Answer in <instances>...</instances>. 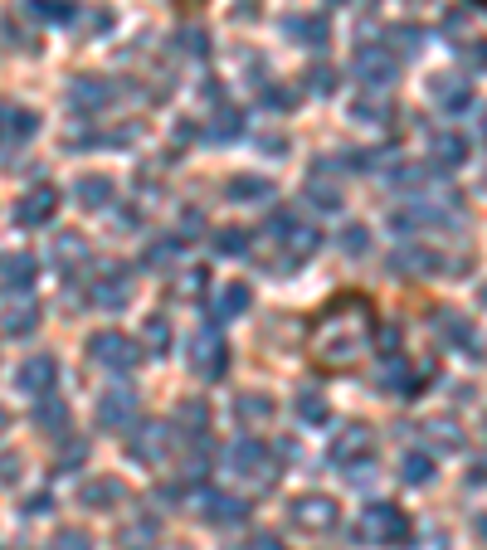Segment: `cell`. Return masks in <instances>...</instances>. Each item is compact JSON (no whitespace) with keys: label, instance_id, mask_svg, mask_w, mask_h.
Wrapping results in <instances>:
<instances>
[{"label":"cell","instance_id":"19","mask_svg":"<svg viewBox=\"0 0 487 550\" xmlns=\"http://www.w3.org/2000/svg\"><path fill=\"white\" fill-rule=\"evenodd\" d=\"M39 127V117L30 108H0V147H15V142H30Z\"/></svg>","mask_w":487,"mask_h":550},{"label":"cell","instance_id":"25","mask_svg":"<svg viewBox=\"0 0 487 550\" xmlns=\"http://www.w3.org/2000/svg\"><path fill=\"white\" fill-rule=\"evenodd\" d=\"M25 10L35 15L39 25H69L78 15V0H25Z\"/></svg>","mask_w":487,"mask_h":550},{"label":"cell","instance_id":"27","mask_svg":"<svg viewBox=\"0 0 487 550\" xmlns=\"http://www.w3.org/2000/svg\"><path fill=\"white\" fill-rule=\"evenodd\" d=\"M429 156H434L439 166H458V161H468V142H463L458 132H434V137H429Z\"/></svg>","mask_w":487,"mask_h":550},{"label":"cell","instance_id":"20","mask_svg":"<svg viewBox=\"0 0 487 550\" xmlns=\"http://www.w3.org/2000/svg\"><path fill=\"white\" fill-rule=\"evenodd\" d=\"M108 98H113V88H108L103 78H74V88H69V103H74L83 117H93L98 108H108Z\"/></svg>","mask_w":487,"mask_h":550},{"label":"cell","instance_id":"32","mask_svg":"<svg viewBox=\"0 0 487 550\" xmlns=\"http://www.w3.org/2000/svg\"><path fill=\"white\" fill-rule=\"evenodd\" d=\"M400 477H405L410 487H424V482H434V458H429V453H405V463H400Z\"/></svg>","mask_w":487,"mask_h":550},{"label":"cell","instance_id":"46","mask_svg":"<svg viewBox=\"0 0 487 550\" xmlns=\"http://www.w3.org/2000/svg\"><path fill=\"white\" fill-rule=\"evenodd\" d=\"M20 477V453H5L0 458V482H15Z\"/></svg>","mask_w":487,"mask_h":550},{"label":"cell","instance_id":"4","mask_svg":"<svg viewBox=\"0 0 487 550\" xmlns=\"http://www.w3.org/2000/svg\"><path fill=\"white\" fill-rule=\"evenodd\" d=\"M268 234H273V244L283 249V263H302V258L317 254V244H322V234H317L312 224H302L293 210H278V215L268 220Z\"/></svg>","mask_w":487,"mask_h":550},{"label":"cell","instance_id":"49","mask_svg":"<svg viewBox=\"0 0 487 550\" xmlns=\"http://www.w3.org/2000/svg\"><path fill=\"white\" fill-rule=\"evenodd\" d=\"M478 536H483V541H487V516H478Z\"/></svg>","mask_w":487,"mask_h":550},{"label":"cell","instance_id":"28","mask_svg":"<svg viewBox=\"0 0 487 550\" xmlns=\"http://www.w3.org/2000/svg\"><path fill=\"white\" fill-rule=\"evenodd\" d=\"M200 512L210 516V521H239L249 507L239 497H225V492H200Z\"/></svg>","mask_w":487,"mask_h":550},{"label":"cell","instance_id":"42","mask_svg":"<svg viewBox=\"0 0 487 550\" xmlns=\"http://www.w3.org/2000/svg\"><path fill=\"white\" fill-rule=\"evenodd\" d=\"M147 341L156 346V351H166V341H171V327H166L161 317H151V322H147Z\"/></svg>","mask_w":487,"mask_h":550},{"label":"cell","instance_id":"18","mask_svg":"<svg viewBox=\"0 0 487 550\" xmlns=\"http://www.w3.org/2000/svg\"><path fill=\"white\" fill-rule=\"evenodd\" d=\"M39 327V307L30 297H15L0 307V336H30Z\"/></svg>","mask_w":487,"mask_h":550},{"label":"cell","instance_id":"9","mask_svg":"<svg viewBox=\"0 0 487 550\" xmlns=\"http://www.w3.org/2000/svg\"><path fill=\"white\" fill-rule=\"evenodd\" d=\"M88 351H93L98 366H108V370H137V361H142L137 341L122 336V331H98V336H88Z\"/></svg>","mask_w":487,"mask_h":550},{"label":"cell","instance_id":"53","mask_svg":"<svg viewBox=\"0 0 487 550\" xmlns=\"http://www.w3.org/2000/svg\"><path fill=\"white\" fill-rule=\"evenodd\" d=\"M410 5H424V0H410Z\"/></svg>","mask_w":487,"mask_h":550},{"label":"cell","instance_id":"23","mask_svg":"<svg viewBox=\"0 0 487 550\" xmlns=\"http://www.w3.org/2000/svg\"><path fill=\"white\" fill-rule=\"evenodd\" d=\"M39 263L30 254H0V283L5 288H15V293H25L30 283H35Z\"/></svg>","mask_w":487,"mask_h":550},{"label":"cell","instance_id":"52","mask_svg":"<svg viewBox=\"0 0 487 550\" xmlns=\"http://www.w3.org/2000/svg\"><path fill=\"white\" fill-rule=\"evenodd\" d=\"M483 137H487V117H483Z\"/></svg>","mask_w":487,"mask_h":550},{"label":"cell","instance_id":"35","mask_svg":"<svg viewBox=\"0 0 487 550\" xmlns=\"http://www.w3.org/2000/svg\"><path fill=\"white\" fill-rule=\"evenodd\" d=\"M215 254L225 258L249 254V229H215Z\"/></svg>","mask_w":487,"mask_h":550},{"label":"cell","instance_id":"22","mask_svg":"<svg viewBox=\"0 0 487 550\" xmlns=\"http://www.w3.org/2000/svg\"><path fill=\"white\" fill-rule=\"evenodd\" d=\"M122 497H127V492H122V482H117V477H98V482L78 487V502H83V507H93V512H113Z\"/></svg>","mask_w":487,"mask_h":550},{"label":"cell","instance_id":"43","mask_svg":"<svg viewBox=\"0 0 487 550\" xmlns=\"http://www.w3.org/2000/svg\"><path fill=\"white\" fill-rule=\"evenodd\" d=\"M54 550H88V536H83V531H59V536H54Z\"/></svg>","mask_w":487,"mask_h":550},{"label":"cell","instance_id":"31","mask_svg":"<svg viewBox=\"0 0 487 550\" xmlns=\"http://www.w3.org/2000/svg\"><path fill=\"white\" fill-rule=\"evenodd\" d=\"M74 195L83 200V205H93V210H98V205H108V195H113V181H108V176H78V181H74Z\"/></svg>","mask_w":487,"mask_h":550},{"label":"cell","instance_id":"55","mask_svg":"<svg viewBox=\"0 0 487 550\" xmlns=\"http://www.w3.org/2000/svg\"><path fill=\"white\" fill-rule=\"evenodd\" d=\"M483 302H487V288H483Z\"/></svg>","mask_w":487,"mask_h":550},{"label":"cell","instance_id":"26","mask_svg":"<svg viewBox=\"0 0 487 550\" xmlns=\"http://www.w3.org/2000/svg\"><path fill=\"white\" fill-rule=\"evenodd\" d=\"M249 302H254L249 283H229V288H220V297H215V317H220V322L244 317V312H249Z\"/></svg>","mask_w":487,"mask_h":550},{"label":"cell","instance_id":"51","mask_svg":"<svg viewBox=\"0 0 487 550\" xmlns=\"http://www.w3.org/2000/svg\"><path fill=\"white\" fill-rule=\"evenodd\" d=\"M327 5H346V0H327Z\"/></svg>","mask_w":487,"mask_h":550},{"label":"cell","instance_id":"7","mask_svg":"<svg viewBox=\"0 0 487 550\" xmlns=\"http://www.w3.org/2000/svg\"><path fill=\"white\" fill-rule=\"evenodd\" d=\"M225 463L234 477H259V482H273V477H278L273 453H268V443H259V439H234L225 453Z\"/></svg>","mask_w":487,"mask_h":550},{"label":"cell","instance_id":"29","mask_svg":"<svg viewBox=\"0 0 487 550\" xmlns=\"http://www.w3.org/2000/svg\"><path fill=\"white\" fill-rule=\"evenodd\" d=\"M35 424L44 429V434H64V424H69V409L54 400V390H49V395H39V404H35Z\"/></svg>","mask_w":487,"mask_h":550},{"label":"cell","instance_id":"30","mask_svg":"<svg viewBox=\"0 0 487 550\" xmlns=\"http://www.w3.org/2000/svg\"><path fill=\"white\" fill-rule=\"evenodd\" d=\"M156 536H161V531H156V521L142 516V521H132V526L117 536V546H122V550H156Z\"/></svg>","mask_w":487,"mask_h":550},{"label":"cell","instance_id":"15","mask_svg":"<svg viewBox=\"0 0 487 550\" xmlns=\"http://www.w3.org/2000/svg\"><path fill=\"white\" fill-rule=\"evenodd\" d=\"M429 93H434V103L449 112V117L473 108V88H468V78H458V74H439L429 83Z\"/></svg>","mask_w":487,"mask_h":550},{"label":"cell","instance_id":"45","mask_svg":"<svg viewBox=\"0 0 487 550\" xmlns=\"http://www.w3.org/2000/svg\"><path fill=\"white\" fill-rule=\"evenodd\" d=\"M200 288H205V268H195V273H186V278H181V283H176V293H200Z\"/></svg>","mask_w":487,"mask_h":550},{"label":"cell","instance_id":"14","mask_svg":"<svg viewBox=\"0 0 487 550\" xmlns=\"http://www.w3.org/2000/svg\"><path fill=\"white\" fill-rule=\"evenodd\" d=\"M54 210H59V190H54V185H35V190L15 205V220L25 224V229H35V224L54 220Z\"/></svg>","mask_w":487,"mask_h":550},{"label":"cell","instance_id":"24","mask_svg":"<svg viewBox=\"0 0 487 550\" xmlns=\"http://www.w3.org/2000/svg\"><path fill=\"white\" fill-rule=\"evenodd\" d=\"M283 30H288V35H298V44H312V49H322V44H327V20H322V15H288V20H283Z\"/></svg>","mask_w":487,"mask_h":550},{"label":"cell","instance_id":"2","mask_svg":"<svg viewBox=\"0 0 487 550\" xmlns=\"http://www.w3.org/2000/svg\"><path fill=\"white\" fill-rule=\"evenodd\" d=\"M356 541L361 546H410V516L400 512V507H390V502H371L366 512L356 516Z\"/></svg>","mask_w":487,"mask_h":550},{"label":"cell","instance_id":"54","mask_svg":"<svg viewBox=\"0 0 487 550\" xmlns=\"http://www.w3.org/2000/svg\"><path fill=\"white\" fill-rule=\"evenodd\" d=\"M478 5H483V10H487V0H478Z\"/></svg>","mask_w":487,"mask_h":550},{"label":"cell","instance_id":"11","mask_svg":"<svg viewBox=\"0 0 487 550\" xmlns=\"http://www.w3.org/2000/svg\"><path fill=\"white\" fill-rule=\"evenodd\" d=\"M434 327H439V336L449 341L453 351H463V356L483 361V341H478V331H473V322H468L463 312H453V307H439V312H434Z\"/></svg>","mask_w":487,"mask_h":550},{"label":"cell","instance_id":"17","mask_svg":"<svg viewBox=\"0 0 487 550\" xmlns=\"http://www.w3.org/2000/svg\"><path fill=\"white\" fill-rule=\"evenodd\" d=\"M307 200H312L317 210H337V205H341V185H337L332 161H322V166H312V171H307Z\"/></svg>","mask_w":487,"mask_h":550},{"label":"cell","instance_id":"40","mask_svg":"<svg viewBox=\"0 0 487 550\" xmlns=\"http://www.w3.org/2000/svg\"><path fill=\"white\" fill-rule=\"evenodd\" d=\"M176 254H181V239H161V244H147V254L142 258H147L151 268H161V263H171Z\"/></svg>","mask_w":487,"mask_h":550},{"label":"cell","instance_id":"34","mask_svg":"<svg viewBox=\"0 0 487 550\" xmlns=\"http://www.w3.org/2000/svg\"><path fill=\"white\" fill-rule=\"evenodd\" d=\"M263 195H273V185L263 176H234L229 181V200H263Z\"/></svg>","mask_w":487,"mask_h":550},{"label":"cell","instance_id":"10","mask_svg":"<svg viewBox=\"0 0 487 550\" xmlns=\"http://www.w3.org/2000/svg\"><path fill=\"white\" fill-rule=\"evenodd\" d=\"M434 380V366H410L405 356H395L390 366L380 370V390L385 395H400V400H414V395H424V385Z\"/></svg>","mask_w":487,"mask_h":550},{"label":"cell","instance_id":"41","mask_svg":"<svg viewBox=\"0 0 487 550\" xmlns=\"http://www.w3.org/2000/svg\"><path fill=\"white\" fill-rule=\"evenodd\" d=\"M341 249H346V254H366V249H371V239H366V229H361V224H351V229H341Z\"/></svg>","mask_w":487,"mask_h":550},{"label":"cell","instance_id":"50","mask_svg":"<svg viewBox=\"0 0 487 550\" xmlns=\"http://www.w3.org/2000/svg\"><path fill=\"white\" fill-rule=\"evenodd\" d=\"M5 429H10V414H5V409H0V434H5Z\"/></svg>","mask_w":487,"mask_h":550},{"label":"cell","instance_id":"6","mask_svg":"<svg viewBox=\"0 0 487 550\" xmlns=\"http://www.w3.org/2000/svg\"><path fill=\"white\" fill-rule=\"evenodd\" d=\"M190 370H195L200 380H220L229 370V346L215 322H205V327L190 336Z\"/></svg>","mask_w":487,"mask_h":550},{"label":"cell","instance_id":"48","mask_svg":"<svg viewBox=\"0 0 487 550\" xmlns=\"http://www.w3.org/2000/svg\"><path fill=\"white\" fill-rule=\"evenodd\" d=\"M473 482H487V458L478 463V473H473Z\"/></svg>","mask_w":487,"mask_h":550},{"label":"cell","instance_id":"47","mask_svg":"<svg viewBox=\"0 0 487 550\" xmlns=\"http://www.w3.org/2000/svg\"><path fill=\"white\" fill-rule=\"evenodd\" d=\"M239 550H283V546H278L273 536H249V541H244Z\"/></svg>","mask_w":487,"mask_h":550},{"label":"cell","instance_id":"13","mask_svg":"<svg viewBox=\"0 0 487 550\" xmlns=\"http://www.w3.org/2000/svg\"><path fill=\"white\" fill-rule=\"evenodd\" d=\"M98 424L103 429H132L137 424V395L132 390H108L103 400H98Z\"/></svg>","mask_w":487,"mask_h":550},{"label":"cell","instance_id":"37","mask_svg":"<svg viewBox=\"0 0 487 550\" xmlns=\"http://www.w3.org/2000/svg\"><path fill=\"white\" fill-rule=\"evenodd\" d=\"M132 453H137V458H147V463H156V458L166 453V434H156V429H151V434H142V439H132Z\"/></svg>","mask_w":487,"mask_h":550},{"label":"cell","instance_id":"44","mask_svg":"<svg viewBox=\"0 0 487 550\" xmlns=\"http://www.w3.org/2000/svg\"><path fill=\"white\" fill-rule=\"evenodd\" d=\"M83 453H88L83 443H69V448L59 453V473H74V463H83Z\"/></svg>","mask_w":487,"mask_h":550},{"label":"cell","instance_id":"16","mask_svg":"<svg viewBox=\"0 0 487 550\" xmlns=\"http://www.w3.org/2000/svg\"><path fill=\"white\" fill-rule=\"evenodd\" d=\"M15 380H20V390H25V395H49V390H54V380H59V361H54V356H30V361H25V366H20V375H15Z\"/></svg>","mask_w":487,"mask_h":550},{"label":"cell","instance_id":"36","mask_svg":"<svg viewBox=\"0 0 487 550\" xmlns=\"http://www.w3.org/2000/svg\"><path fill=\"white\" fill-rule=\"evenodd\" d=\"M239 132H244V117H239V112H220V117L205 127L210 142H229V137H239Z\"/></svg>","mask_w":487,"mask_h":550},{"label":"cell","instance_id":"3","mask_svg":"<svg viewBox=\"0 0 487 550\" xmlns=\"http://www.w3.org/2000/svg\"><path fill=\"white\" fill-rule=\"evenodd\" d=\"M327 458H332V468L337 473H366L375 463V434L366 429V424H346L337 439H332V448H327Z\"/></svg>","mask_w":487,"mask_h":550},{"label":"cell","instance_id":"1","mask_svg":"<svg viewBox=\"0 0 487 550\" xmlns=\"http://www.w3.org/2000/svg\"><path fill=\"white\" fill-rule=\"evenodd\" d=\"M375 307L366 293H337L322 302V312L307 327V361L322 375H346L361 366L375 336Z\"/></svg>","mask_w":487,"mask_h":550},{"label":"cell","instance_id":"12","mask_svg":"<svg viewBox=\"0 0 487 550\" xmlns=\"http://www.w3.org/2000/svg\"><path fill=\"white\" fill-rule=\"evenodd\" d=\"M390 263H395L400 273H410V278H439V273L458 268V263H449V258L439 254V249H429V244H405Z\"/></svg>","mask_w":487,"mask_h":550},{"label":"cell","instance_id":"33","mask_svg":"<svg viewBox=\"0 0 487 550\" xmlns=\"http://www.w3.org/2000/svg\"><path fill=\"white\" fill-rule=\"evenodd\" d=\"M385 44H395L400 59H414V54L424 49V30H414V25H395V30L385 35Z\"/></svg>","mask_w":487,"mask_h":550},{"label":"cell","instance_id":"39","mask_svg":"<svg viewBox=\"0 0 487 550\" xmlns=\"http://www.w3.org/2000/svg\"><path fill=\"white\" fill-rule=\"evenodd\" d=\"M298 414L307 424H327V400L322 395H298Z\"/></svg>","mask_w":487,"mask_h":550},{"label":"cell","instance_id":"8","mask_svg":"<svg viewBox=\"0 0 487 550\" xmlns=\"http://www.w3.org/2000/svg\"><path fill=\"white\" fill-rule=\"evenodd\" d=\"M288 516H293V526H298V531L327 536V531L341 521V507L332 502V497H322V492H307V497H298V502L288 507Z\"/></svg>","mask_w":487,"mask_h":550},{"label":"cell","instance_id":"21","mask_svg":"<svg viewBox=\"0 0 487 550\" xmlns=\"http://www.w3.org/2000/svg\"><path fill=\"white\" fill-rule=\"evenodd\" d=\"M127 297H132V278H127V268H108V273L93 283V302H98V307H108V312L122 307Z\"/></svg>","mask_w":487,"mask_h":550},{"label":"cell","instance_id":"5","mask_svg":"<svg viewBox=\"0 0 487 550\" xmlns=\"http://www.w3.org/2000/svg\"><path fill=\"white\" fill-rule=\"evenodd\" d=\"M351 69H356V78H361L366 88H390L395 74H400V54H395L390 44H380V39H366V44H356Z\"/></svg>","mask_w":487,"mask_h":550},{"label":"cell","instance_id":"38","mask_svg":"<svg viewBox=\"0 0 487 550\" xmlns=\"http://www.w3.org/2000/svg\"><path fill=\"white\" fill-rule=\"evenodd\" d=\"M234 414H239V419H263V414H273V404L263 400V395H239V400H234Z\"/></svg>","mask_w":487,"mask_h":550}]
</instances>
